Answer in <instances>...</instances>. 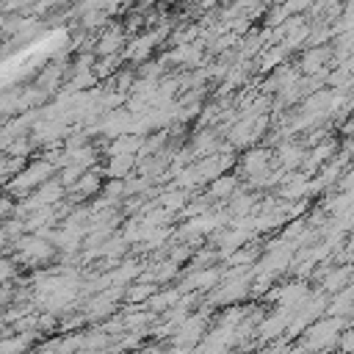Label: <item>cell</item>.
Segmentation results:
<instances>
[{
	"label": "cell",
	"instance_id": "6da1fadb",
	"mask_svg": "<svg viewBox=\"0 0 354 354\" xmlns=\"http://www.w3.org/2000/svg\"><path fill=\"white\" fill-rule=\"evenodd\" d=\"M64 41H66V33H64V30H55V33H50V36H44V39L30 41L25 50H19V53L8 55L6 61H0V83L17 80V77H19V75H25L28 69H33L41 58H47L50 53H55Z\"/></svg>",
	"mask_w": 354,
	"mask_h": 354
}]
</instances>
